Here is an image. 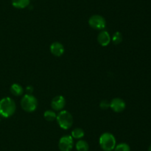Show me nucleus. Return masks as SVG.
<instances>
[{"label":"nucleus","mask_w":151,"mask_h":151,"mask_svg":"<svg viewBox=\"0 0 151 151\" xmlns=\"http://www.w3.org/2000/svg\"><path fill=\"white\" fill-rule=\"evenodd\" d=\"M16 110V103L11 98L4 97L0 100V116L9 118L15 113Z\"/></svg>","instance_id":"f257e3e1"},{"label":"nucleus","mask_w":151,"mask_h":151,"mask_svg":"<svg viewBox=\"0 0 151 151\" xmlns=\"http://www.w3.org/2000/svg\"><path fill=\"white\" fill-rule=\"evenodd\" d=\"M56 116H57V114L55 113V111L52 110H47L44 113V118H45V120L48 121H54L55 119H56Z\"/></svg>","instance_id":"2eb2a0df"},{"label":"nucleus","mask_w":151,"mask_h":151,"mask_svg":"<svg viewBox=\"0 0 151 151\" xmlns=\"http://www.w3.org/2000/svg\"><path fill=\"white\" fill-rule=\"evenodd\" d=\"M112 42L114 44H119L122 41V35L119 31H116L114 33L111 39Z\"/></svg>","instance_id":"dca6fc26"},{"label":"nucleus","mask_w":151,"mask_h":151,"mask_svg":"<svg viewBox=\"0 0 151 151\" xmlns=\"http://www.w3.org/2000/svg\"><path fill=\"white\" fill-rule=\"evenodd\" d=\"M30 0H12V5L17 9H24L29 5Z\"/></svg>","instance_id":"9b49d317"},{"label":"nucleus","mask_w":151,"mask_h":151,"mask_svg":"<svg viewBox=\"0 0 151 151\" xmlns=\"http://www.w3.org/2000/svg\"><path fill=\"white\" fill-rule=\"evenodd\" d=\"M100 107L103 110H106L110 107V102L107 100H103L100 104Z\"/></svg>","instance_id":"a211bd4d"},{"label":"nucleus","mask_w":151,"mask_h":151,"mask_svg":"<svg viewBox=\"0 0 151 151\" xmlns=\"http://www.w3.org/2000/svg\"><path fill=\"white\" fill-rule=\"evenodd\" d=\"M75 147H76L78 151H88L89 149V146L87 142L85 140H79L75 144Z\"/></svg>","instance_id":"ddd939ff"},{"label":"nucleus","mask_w":151,"mask_h":151,"mask_svg":"<svg viewBox=\"0 0 151 151\" xmlns=\"http://www.w3.org/2000/svg\"><path fill=\"white\" fill-rule=\"evenodd\" d=\"M114 150V151H131L130 146L126 143H120L116 145Z\"/></svg>","instance_id":"f3484780"},{"label":"nucleus","mask_w":151,"mask_h":151,"mask_svg":"<svg viewBox=\"0 0 151 151\" xmlns=\"http://www.w3.org/2000/svg\"><path fill=\"white\" fill-rule=\"evenodd\" d=\"M74 141L72 136L66 135L62 136L58 142V147L60 151H71L73 148Z\"/></svg>","instance_id":"423d86ee"},{"label":"nucleus","mask_w":151,"mask_h":151,"mask_svg":"<svg viewBox=\"0 0 151 151\" xmlns=\"http://www.w3.org/2000/svg\"><path fill=\"white\" fill-rule=\"evenodd\" d=\"M97 41L103 47H106L111 42L110 34L108 31L102 30L97 36Z\"/></svg>","instance_id":"9d476101"},{"label":"nucleus","mask_w":151,"mask_h":151,"mask_svg":"<svg viewBox=\"0 0 151 151\" xmlns=\"http://www.w3.org/2000/svg\"><path fill=\"white\" fill-rule=\"evenodd\" d=\"M26 90L29 94H31V93H32V91H33V88H32V87H31V86H27V87H26Z\"/></svg>","instance_id":"6ab92c4d"},{"label":"nucleus","mask_w":151,"mask_h":151,"mask_svg":"<svg viewBox=\"0 0 151 151\" xmlns=\"http://www.w3.org/2000/svg\"><path fill=\"white\" fill-rule=\"evenodd\" d=\"M21 106L22 109L27 113L34 112L38 107V101L32 94H25L21 100Z\"/></svg>","instance_id":"20e7f679"},{"label":"nucleus","mask_w":151,"mask_h":151,"mask_svg":"<svg viewBox=\"0 0 151 151\" xmlns=\"http://www.w3.org/2000/svg\"><path fill=\"white\" fill-rule=\"evenodd\" d=\"M66 105V100L65 98L62 96H56L53 98L51 102V107L54 110L60 111L63 109Z\"/></svg>","instance_id":"6e6552de"},{"label":"nucleus","mask_w":151,"mask_h":151,"mask_svg":"<svg viewBox=\"0 0 151 151\" xmlns=\"http://www.w3.org/2000/svg\"><path fill=\"white\" fill-rule=\"evenodd\" d=\"M88 25L93 29L103 30L106 26V22L100 15H93L88 19Z\"/></svg>","instance_id":"39448f33"},{"label":"nucleus","mask_w":151,"mask_h":151,"mask_svg":"<svg viewBox=\"0 0 151 151\" xmlns=\"http://www.w3.org/2000/svg\"><path fill=\"white\" fill-rule=\"evenodd\" d=\"M125 102L120 98H114L110 102V107L115 113H121L125 109Z\"/></svg>","instance_id":"0eeeda50"},{"label":"nucleus","mask_w":151,"mask_h":151,"mask_svg":"<svg viewBox=\"0 0 151 151\" xmlns=\"http://www.w3.org/2000/svg\"><path fill=\"white\" fill-rule=\"evenodd\" d=\"M100 147L104 151H111L116 147V141L114 136L111 133H103L99 139Z\"/></svg>","instance_id":"f03ea898"},{"label":"nucleus","mask_w":151,"mask_h":151,"mask_svg":"<svg viewBox=\"0 0 151 151\" xmlns=\"http://www.w3.org/2000/svg\"><path fill=\"white\" fill-rule=\"evenodd\" d=\"M10 92L13 95L16 96H22L24 93V89L22 87V85H20L19 84H16L14 83L11 85L10 87Z\"/></svg>","instance_id":"f8f14e48"},{"label":"nucleus","mask_w":151,"mask_h":151,"mask_svg":"<svg viewBox=\"0 0 151 151\" xmlns=\"http://www.w3.org/2000/svg\"><path fill=\"white\" fill-rule=\"evenodd\" d=\"M50 52L52 54L54 55L55 56H61L64 53V47L61 43L58 41H55L52 44H51L50 47Z\"/></svg>","instance_id":"1a4fd4ad"},{"label":"nucleus","mask_w":151,"mask_h":151,"mask_svg":"<svg viewBox=\"0 0 151 151\" xmlns=\"http://www.w3.org/2000/svg\"><path fill=\"white\" fill-rule=\"evenodd\" d=\"M148 151H151V144L150 145V147H149V148H148Z\"/></svg>","instance_id":"aec40b11"},{"label":"nucleus","mask_w":151,"mask_h":151,"mask_svg":"<svg viewBox=\"0 0 151 151\" xmlns=\"http://www.w3.org/2000/svg\"><path fill=\"white\" fill-rule=\"evenodd\" d=\"M84 134H85V133H84L83 130L81 128H78V127L74 129L72 131V137L75 139H82L84 136Z\"/></svg>","instance_id":"4468645a"},{"label":"nucleus","mask_w":151,"mask_h":151,"mask_svg":"<svg viewBox=\"0 0 151 151\" xmlns=\"http://www.w3.org/2000/svg\"><path fill=\"white\" fill-rule=\"evenodd\" d=\"M58 124L63 130H68L73 124V117L67 110H60L56 116Z\"/></svg>","instance_id":"7ed1b4c3"}]
</instances>
